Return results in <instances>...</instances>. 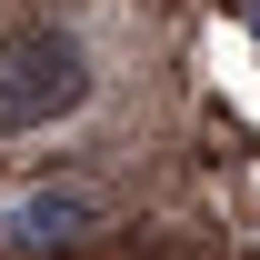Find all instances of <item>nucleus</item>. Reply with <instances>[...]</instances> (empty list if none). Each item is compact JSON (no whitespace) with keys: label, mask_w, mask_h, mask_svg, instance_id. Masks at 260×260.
Masks as SVG:
<instances>
[{"label":"nucleus","mask_w":260,"mask_h":260,"mask_svg":"<svg viewBox=\"0 0 260 260\" xmlns=\"http://www.w3.org/2000/svg\"><path fill=\"white\" fill-rule=\"evenodd\" d=\"M90 100V60H80V40L70 30H10L0 40V140L10 130H40V120H70Z\"/></svg>","instance_id":"obj_1"},{"label":"nucleus","mask_w":260,"mask_h":260,"mask_svg":"<svg viewBox=\"0 0 260 260\" xmlns=\"http://www.w3.org/2000/svg\"><path fill=\"white\" fill-rule=\"evenodd\" d=\"M100 220H110V210H100V190H30L20 210H10V230H20L30 250H70V240H90Z\"/></svg>","instance_id":"obj_2"}]
</instances>
